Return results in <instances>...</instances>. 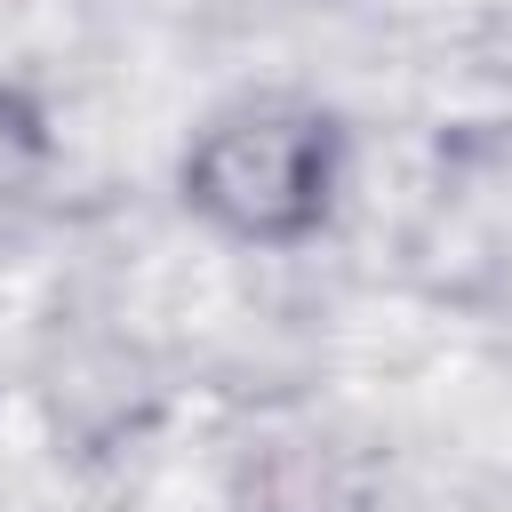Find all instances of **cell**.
Returning <instances> with one entry per match:
<instances>
[{
	"instance_id": "cell-2",
	"label": "cell",
	"mask_w": 512,
	"mask_h": 512,
	"mask_svg": "<svg viewBox=\"0 0 512 512\" xmlns=\"http://www.w3.org/2000/svg\"><path fill=\"white\" fill-rule=\"evenodd\" d=\"M40 160H48V136H40V112L32 104H16L8 88H0V216L32 192V176H40Z\"/></svg>"
},
{
	"instance_id": "cell-1",
	"label": "cell",
	"mask_w": 512,
	"mask_h": 512,
	"mask_svg": "<svg viewBox=\"0 0 512 512\" xmlns=\"http://www.w3.org/2000/svg\"><path fill=\"white\" fill-rule=\"evenodd\" d=\"M336 128L320 112H232L184 160V200L232 240H296L328 216Z\"/></svg>"
}]
</instances>
